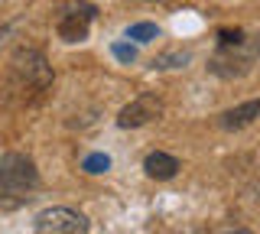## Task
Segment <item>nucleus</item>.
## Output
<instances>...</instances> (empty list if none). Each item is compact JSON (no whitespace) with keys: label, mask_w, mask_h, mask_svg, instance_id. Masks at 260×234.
<instances>
[{"label":"nucleus","mask_w":260,"mask_h":234,"mask_svg":"<svg viewBox=\"0 0 260 234\" xmlns=\"http://www.w3.org/2000/svg\"><path fill=\"white\" fill-rule=\"evenodd\" d=\"M52 88V69H49L46 55L39 49H29V46H20L10 55V94L23 101H36Z\"/></svg>","instance_id":"nucleus-1"},{"label":"nucleus","mask_w":260,"mask_h":234,"mask_svg":"<svg viewBox=\"0 0 260 234\" xmlns=\"http://www.w3.org/2000/svg\"><path fill=\"white\" fill-rule=\"evenodd\" d=\"M36 189H39V173L32 159L23 153H4L0 156V208L13 212V208L26 205Z\"/></svg>","instance_id":"nucleus-2"},{"label":"nucleus","mask_w":260,"mask_h":234,"mask_svg":"<svg viewBox=\"0 0 260 234\" xmlns=\"http://www.w3.org/2000/svg\"><path fill=\"white\" fill-rule=\"evenodd\" d=\"M257 55H260V39H241V43H234V46H224V49L211 59V72H215V75H224V78L244 75V72L257 62Z\"/></svg>","instance_id":"nucleus-3"},{"label":"nucleus","mask_w":260,"mask_h":234,"mask_svg":"<svg viewBox=\"0 0 260 234\" xmlns=\"http://www.w3.org/2000/svg\"><path fill=\"white\" fill-rule=\"evenodd\" d=\"M88 228H91L88 218L65 205L46 208L36 215V234H88Z\"/></svg>","instance_id":"nucleus-4"},{"label":"nucleus","mask_w":260,"mask_h":234,"mask_svg":"<svg viewBox=\"0 0 260 234\" xmlns=\"http://www.w3.org/2000/svg\"><path fill=\"white\" fill-rule=\"evenodd\" d=\"M159 114H162V101L156 98V94H140V98H134L127 108H120L117 127H124V130H130V127H143V124H150V120H156Z\"/></svg>","instance_id":"nucleus-5"},{"label":"nucleus","mask_w":260,"mask_h":234,"mask_svg":"<svg viewBox=\"0 0 260 234\" xmlns=\"http://www.w3.org/2000/svg\"><path fill=\"white\" fill-rule=\"evenodd\" d=\"M91 20H94V7L91 4L69 10L59 20V39L62 43H81V39H88V23Z\"/></svg>","instance_id":"nucleus-6"},{"label":"nucleus","mask_w":260,"mask_h":234,"mask_svg":"<svg viewBox=\"0 0 260 234\" xmlns=\"http://www.w3.org/2000/svg\"><path fill=\"white\" fill-rule=\"evenodd\" d=\"M260 117V98L257 101H244L238 108H228L224 114H218V124L224 127V130H241V127L254 124Z\"/></svg>","instance_id":"nucleus-7"},{"label":"nucleus","mask_w":260,"mask_h":234,"mask_svg":"<svg viewBox=\"0 0 260 234\" xmlns=\"http://www.w3.org/2000/svg\"><path fill=\"white\" fill-rule=\"evenodd\" d=\"M143 169H146V176H150V179H173V176L179 173V159L169 156V153H162V150H156V153H150V156H146Z\"/></svg>","instance_id":"nucleus-8"},{"label":"nucleus","mask_w":260,"mask_h":234,"mask_svg":"<svg viewBox=\"0 0 260 234\" xmlns=\"http://www.w3.org/2000/svg\"><path fill=\"white\" fill-rule=\"evenodd\" d=\"M159 29L156 23H134V26L127 29V39H137V43H150V39H156Z\"/></svg>","instance_id":"nucleus-9"},{"label":"nucleus","mask_w":260,"mask_h":234,"mask_svg":"<svg viewBox=\"0 0 260 234\" xmlns=\"http://www.w3.org/2000/svg\"><path fill=\"white\" fill-rule=\"evenodd\" d=\"M189 62V52H166V55H156V59L150 62L153 69H179Z\"/></svg>","instance_id":"nucleus-10"},{"label":"nucleus","mask_w":260,"mask_h":234,"mask_svg":"<svg viewBox=\"0 0 260 234\" xmlns=\"http://www.w3.org/2000/svg\"><path fill=\"white\" fill-rule=\"evenodd\" d=\"M85 173H108L111 169V156H104V153H91V156H85V163H81Z\"/></svg>","instance_id":"nucleus-11"},{"label":"nucleus","mask_w":260,"mask_h":234,"mask_svg":"<svg viewBox=\"0 0 260 234\" xmlns=\"http://www.w3.org/2000/svg\"><path fill=\"white\" fill-rule=\"evenodd\" d=\"M111 52H114V59H120V62H134L137 59V49H134V46H127V43H114Z\"/></svg>","instance_id":"nucleus-12"},{"label":"nucleus","mask_w":260,"mask_h":234,"mask_svg":"<svg viewBox=\"0 0 260 234\" xmlns=\"http://www.w3.org/2000/svg\"><path fill=\"white\" fill-rule=\"evenodd\" d=\"M10 33H13V26H10V23H4V26H0V46L10 39Z\"/></svg>","instance_id":"nucleus-13"},{"label":"nucleus","mask_w":260,"mask_h":234,"mask_svg":"<svg viewBox=\"0 0 260 234\" xmlns=\"http://www.w3.org/2000/svg\"><path fill=\"white\" fill-rule=\"evenodd\" d=\"M228 234H250L247 228H234V231H228Z\"/></svg>","instance_id":"nucleus-14"},{"label":"nucleus","mask_w":260,"mask_h":234,"mask_svg":"<svg viewBox=\"0 0 260 234\" xmlns=\"http://www.w3.org/2000/svg\"><path fill=\"white\" fill-rule=\"evenodd\" d=\"M185 234H195V231H185Z\"/></svg>","instance_id":"nucleus-15"}]
</instances>
